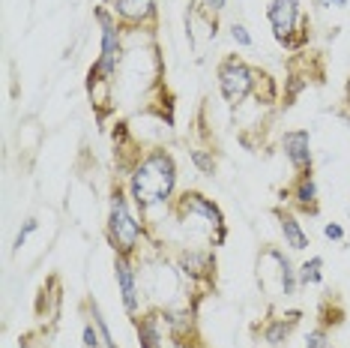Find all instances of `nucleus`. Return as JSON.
Instances as JSON below:
<instances>
[{
    "mask_svg": "<svg viewBox=\"0 0 350 348\" xmlns=\"http://www.w3.org/2000/svg\"><path fill=\"white\" fill-rule=\"evenodd\" d=\"M306 87H308V75L291 73L288 78H284V97H282L284 102H282V105H284V108H291V105H293V99H297L299 93L306 90Z\"/></svg>",
    "mask_w": 350,
    "mask_h": 348,
    "instance_id": "19",
    "label": "nucleus"
},
{
    "mask_svg": "<svg viewBox=\"0 0 350 348\" xmlns=\"http://www.w3.org/2000/svg\"><path fill=\"white\" fill-rule=\"evenodd\" d=\"M314 6H321V10H345L347 0H314Z\"/></svg>",
    "mask_w": 350,
    "mask_h": 348,
    "instance_id": "28",
    "label": "nucleus"
},
{
    "mask_svg": "<svg viewBox=\"0 0 350 348\" xmlns=\"http://www.w3.org/2000/svg\"><path fill=\"white\" fill-rule=\"evenodd\" d=\"M189 160H192V165L201 174H216V156H213V150H206V147H192L189 150Z\"/></svg>",
    "mask_w": 350,
    "mask_h": 348,
    "instance_id": "20",
    "label": "nucleus"
},
{
    "mask_svg": "<svg viewBox=\"0 0 350 348\" xmlns=\"http://www.w3.org/2000/svg\"><path fill=\"white\" fill-rule=\"evenodd\" d=\"M278 147H282L284 160L291 162V169L297 174L312 171L314 153H312V136H308V129H288L278 138Z\"/></svg>",
    "mask_w": 350,
    "mask_h": 348,
    "instance_id": "11",
    "label": "nucleus"
},
{
    "mask_svg": "<svg viewBox=\"0 0 350 348\" xmlns=\"http://www.w3.org/2000/svg\"><path fill=\"white\" fill-rule=\"evenodd\" d=\"M84 310H87V319H93V324H96V330L102 336V345H105V348H120V345H117V339H114V334H111V327H108V321H105V315H102L96 300L87 297L84 300Z\"/></svg>",
    "mask_w": 350,
    "mask_h": 348,
    "instance_id": "17",
    "label": "nucleus"
},
{
    "mask_svg": "<svg viewBox=\"0 0 350 348\" xmlns=\"http://www.w3.org/2000/svg\"><path fill=\"white\" fill-rule=\"evenodd\" d=\"M329 348H332V345H329Z\"/></svg>",
    "mask_w": 350,
    "mask_h": 348,
    "instance_id": "31",
    "label": "nucleus"
},
{
    "mask_svg": "<svg viewBox=\"0 0 350 348\" xmlns=\"http://www.w3.org/2000/svg\"><path fill=\"white\" fill-rule=\"evenodd\" d=\"M273 216L278 219V232H282V237H284V247L293 249V252L308 249V232L302 228V223L297 219V213L288 210V208H275Z\"/></svg>",
    "mask_w": 350,
    "mask_h": 348,
    "instance_id": "14",
    "label": "nucleus"
},
{
    "mask_svg": "<svg viewBox=\"0 0 350 348\" xmlns=\"http://www.w3.org/2000/svg\"><path fill=\"white\" fill-rule=\"evenodd\" d=\"M108 6L123 30H156L159 25L156 0H108Z\"/></svg>",
    "mask_w": 350,
    "mask_h": 348,
    "instance_id": "9",
    "label": "nucleus"
},
{
    "mask_svg": "<svg viewBox=\"0 0 350 348\" xmlns=\"http://www.w3.org/2000/svg\"><path fill=\"white\" fill-rule=\"evenodd\" d=\"M299 319H302V312H299V310H288V312L273 315V319H267V324L260 327V339H264L269 348H282V345H288V339H291L293 330H297Z\"/></svg>",
    "mask_w": 350,
    "mask_h": 348,
    "instance_id": "13",
    "label": "nucleus"
},
{
    "mask_svg": "<svg viewBox=\"0 0 350 348\" xmlns=\"http://www.w3.org/2000/svg\"><path fill=\"white\" fill-rule=\"evenodd\" d=\"M174 216H177V223H204L206 228H210V237L213 232H219V228H225V213H221V208L213 199H206L204 192H198V189H186V192H180L177 199H174L171 204Z\"/></svg>",
    "mask_w": 350,
    "mask_h": 348,
    "instance_id": "6",
    "label": "nucleus"
},
{
    "mask_svg": "<svg viewBox=\"0 0 350 348\" xmlns=\"http://www.w3.org/2000/svg\"><path fill=\"white\" fill-rule=\"evenodd\" d=\"M230 39H234V42L240 45V49H252V45H254V39H252V34H249V27L240 25V21H234V25H230Z\"/></svg>",
    "mask_w": 350,
    "mask_h": 348,
    "instance_id": "23",
    "label": "nucleus"
},
{
    "mask_svg": "<svg viewBox=\"0 0 350 348\" xmlns=\"http://www.w3.org/2000/svg\"><path fill=\"white\" fill-rule=\"evenodd\" d=\"M81 345H84V348H99V345H102V336H99V330H96V324H93V321L84 324V330H81Z\"/></svg>",
    "mask_w": 350,
    "mask_h": 348,
    "instance_id": "25",
    "label": "nucleus"
},
{
    "mask_svg": "<svg viewBox=\"0 0 350 348\" xmlns=\"http://www.w3.org/2000/svg\"><path fill=\"white\" fill-rule=\"evenodd\" d=\"M219 93L230 108H240L254 90V66H249L240 54H228L216 69Z\"/></svg>",
    "mask_w": 350,
    "mask_h": 348,
    "instance_id": "5",
    "label": "nucleus"
},
{
    "mask_svg": "<svg viewBox=\"0 0 350 348\" xmlns=\"http://www.w3.org/2000/svg\"><path fill=\"white\" fill-rule=\"evenodd\" d=\"M341 321H345V310H338V306L332 310V300H323L321 303V327L329 330V327H338Z\"/></svg>",
    "mask_w": 350,
    "mask_h": 348,
    "instance_id": "21",
    "label": "nucleus"
},
{
    "mask_svg": "<svg viewBox=\"0 0 350 348\" xmlns=\"http://www.w3.org/2000/svg\"><path fill=\"white\" fill-rule=\"evenodd\" d=\"M341 121H345V123L350 126V105H345V108H341Z\"/></svg>",
    "mask_w": 350,
    "mask_h": 348,
    "instance_id": "29",
    "label": "nucleus"
},
{
    "mask_svg": "<svg viewBox=\"0 0 350 348\" xmlns=\"http://www.w3.org/2000/svg\"><path fill=\"white\" fill-rule=\"evenodd\" d=\"M288 199L293 208H297L299 213H317V180H314V174L312 171H306V174H297L293 177V184L288 189H282V201Z\"/></svg>",
    "mask_w": 350,
    "mask_h": 348,
    "instance_id": "12",
    "label": "nucleus"
},
{
    "mask_svg": "<svg viewBox=\"0 0 350 348\" xmlns=\"http://www.w3.org/2000/svg\"><path fill=\"white\" fill-rule=\"evenodd\" d=\"M144 219L135 216L129 189L114 186L108 199V223H105V237L114 249V256H129L135 258L141 240H144Z\"/></svg>",
    "mask_w": 350,
    "mask_h": 348,
    "instance_id": "2",
    "label": "nucleus"
},
{
    "mask_svg": "<svg viewBox=\"0 0 350 348\" xmlns=\"http://www.w3.org/2000/svg\"><path fill=\"white\" fill-rule=\"evenodd\" d=\"M198 6H201V12H204V15H213V18H216V15L228 6V0H201Z\"/></svg>",
    "mask_w": 350,
    "mask_h": 348,
    "instance_id": "26",
    "label": "nucleus"
},
{
    "mask_svg": "<svg viewBox=\"0 0 350 348\" xmlns=\"http://www.w3.org/2000/svg\"><path fill=\"white\" fill-rule=\"evenodd\" d=\"M345 105H350V78H347V84H345Z\"/></svg>",
    "mask_w": 350,
    "mask_h": 348,
    "instance_id": "30",
    "label": "nucleus"
},
{
    "mask_svg": "<svg viewBox=\"0 0 350 348\" xmlns=\"http://www.w3.org/2000/svg\"><path fill=\"white\" fill-rule=\"evenodd\" d=\"M252 97L260 102V105H273V102L278 99V84H275V78L264 73V69H258L254 66V90H252Z\"/></svg>",
    "mask_w": 350,
    "mask_h": 348,
    "instance_id": "16",
    "label": "nucleus"
},
{
    "mask_svg": "<svg viewBox=\"0 0 350 348\" xmlns=\"http://www.w3.org/2000/svg\"><path fill=\"white\" fill-rule=\"evenodd\" d=\"M135 330H138V348H165V327L159 310L135 315Z\"/></svg>",
    "mask_w": 350,
    "mask_h": 348,
    "instance_id": "15",
    "label": "nucleus"
},
{
    "mask_svg": "<svg viewBox=\"0 0 350 348\" xmlns=\"http://www.w3.org/2000/svg\"><path fill=\"white\" fill-rule=\"evenodd\" d=\"M114 279L126 315H132V319L141 315V282H138V271H135V258L114 256Z\"/></svg>",
    "mask_w": 350,
    "mask_h": 348,
    "instance_id": "10",
    "label": "nucleus"
},
{
    "mask_svg": "<svg viewBox=\"0 0 350 348\" xmlns=\"http://www.w3.org/2000/svg\"><path fill=\"white\" fill-rule=\"evenodd\" d=\"M267 21L273 27V36L278 45L288 51H302L312 36V21L302 12L299 0H269L267 6Z\"/></svg>",
    "mask_w": 350,
    "mask_h": 348,
    "instance_id": "3",
    "label": "nucleus"
},
{
    "mask_svg": "<svg viewBox=\"0 0 350 348\" xmlns=\"http://www.w3.org/2000/svg\"><path fill=\"white\" fill-rule=\"evenodd\" d=\"M174 264H177L183 279L192 282V286H216V256H213V249H180Z\"/></svg>",
    "mask_w": 350,
    "mask_h": 348,
    "instance_id": "8",
    "label": "nucleus"
},
{
    "mask_svg": "<svg viewBox=\"0 0 350 348\" xmlns=\"http://www.w3.org/2000/svg\"><path fill=\"white\" fill-rule=\"evenodd\" d=\"M323 234H326V240H345V228H341L338 223H326Z\"/></svg>",
    "mask_w": 350,
    "mask_h": 348,
    "instance_id": "27",
    "label": "nucleus"
},
{
    "mask_svg": "<svg viewBox=\"0 0 350 348\" xmlns=\"http://www.w3.org/2000/svg\"><path fill=\"white\" fill-rule=\"evenodd\" d=\"M36 228H39V219H36V216L25 219V225H21V228H18V234H15V249L25 247L27 237H30V234H36Z\"/></svg>",
    "mask_w": 350,
    "mask_h": 348,
    "instance_id": "24",
    "label": "nucleus"
},
{
    "mask_svg": "<svg viewBox=\"0 0 350 348\" xmlns=\"http://www.w3.org/2000/svg\"><path fill=\"white\" fill-rule=\"evenodd\" d=\"M177 162L168 147H153L129 165V199L141 213L174 204Z\"/></svg>",
    "mask_w": 350,
    "mask_h": 348,
    "instance_id": "1",
    "label": "nucleus"
},
{
    "mask_svg": "<svg viewBox=\"0 0 350 348\" xmlns=\"http://www.w3.org/2000/svg\"><path fill=\"white\" fill-rule=\"evenodd\" d=\"M323 282V258L312 256L299 264V286H321Z\"/></svg>",
    "mask_w": 350,
    "mask_h": 348,
    "instance_id": "18",
    "label": "nucleus"
},
{
    "mask_svg": "<svg viewBox=\"0 0 350 348\" xmlns=\"http://www.w3.org/2000/svg\"><path fill=\"white\" fill-rule=\"evenodd\" d=\"M162 327L171 345L177 348H204L198 334V310L195 306H162Z\"/></svg>",
    "mask_w": 350,
    "mask_h": 348,
    "instance_id": "7",
    "label": "nucleus"
},
{
    "mask_svg": "<svg viewBox=\"0 0 350 348\" xmlns=\"http://www.w3.org/2000/svg\"><path fill=\"white\" fill-rule=\"evenodd\" d=\"M302 348H329V330L317 324L314 330H308V336H306V345H302Z\"/></svg>",
    "mask_w": 350,
    "mask_h": 348,
    "instance_id": "22",
    "label": "nucleus"
},
{
    "mask_svg": "<svg viewBox=\"0 0 350 348\" xmlns=\"http://www.w3.org/2000/svg\"><path fill=\"white\" fill-rule=\"evenodd\" d=\"M258 286L269 297H293L299 288V267L278 247H264L258 256Z\"/></svg>",
    "mask_w": 350,
    "mask_h": 348,
    "instance_id": "4",
    "label": "nucleus"
}]
</instances>
